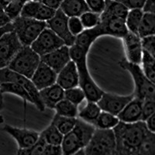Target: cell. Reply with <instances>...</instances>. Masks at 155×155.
<instances>
[{"mask_svg":"<svg viewBox=\"0 0 155 155\" xmlns=\"http://www.w3.org/2000/svg\"><path fill=\"white\" fill-rule=\"evenodd\" d=\"M116 137V154H136L140 143L148 130L145 121L127 124L120 121L113 129Z\"/></svg>","mask_w":155,"mask_h":155,"instance_id":"6da1fadb","label":"cell"},{"mask_svg":"<svg viewBox=\"0 0 155 155\" xmlns=\"http://www.w3.org/2000/svg\"><path fill=\"white\" fill-rule=\"evenodd\" d=\"M71 59L75 63L78 71V85L84 91L85 99L97 102L104 92L92 79L87 66L88 51L74 44L69 48Z\"/></svg>","mask_w":155,"mask_h":155,"instance_id":"7a4b0ae2","label":"cell"},{"mask_svg":"<svg viewBox=\"0 0 155 155\" xmlns=\"http://www.w3.org/2000/svg\"><path fill=\"white\" fill-rule=\"evenodd\" d=\"M95 127L82 120H78L74 128L64 135L61 143L63 154H75L89 143Z\"/></svg>","mask_w":155,"mask_h":155,"instance_id":"3957f363","label":"cell"},{"mask_svg":"<svg viewBox=\"0 0 155 155\" xmlns=\"http://www.w3.org/2000/svg\"><path fill=\"white\" fill-rule=\"evenodd\" d=\"M119 65L123 69L128 71L132 76L135 85L134 97L143 101L145 99H155V84L147 78L140 64L123 59L119 62Z\"/></svg>","mask_w":155,"mask_h":155,"instance_id":"277c9868","label":"cell"},{"mask_svg":"<svg viewBox=\"0 0 155 155\" xmlns=\"http://www.w3.org/2000/svg\"><path fill=\"white\" fill-rule=\"evenodd\" d=\"M116 137L113 129L95 127L89 143L84 148L85 154L112 155L116 153Z\"/></svg>","mask_w":155,"mask_h":155,"instance_id":"5b68a950","label":"cell"},{"mask_svg":"<svg viewBox=\"0 0 155 155\" xmlns=\"http://www.w3.org/2000/svg\"><path fill=\"white\" fill-rule=\"evenodd\" d=\"M13 31L23 46H30L44 29L48 27L47 22L19 16L12 21Z\"/></svg>","mask_w":155,"mask_h":155,"instance_id":"8992f818","label":"cell"},{"mask_svg":"<svg viewBox=\"0 0 155 155\" xmlns=\"http://www.w3.org/2000/svg\"><path fill=\"white\" fill-rule=\"evenodd\" d=\"M40 63L41 56L36 53L30 46H23L11 61L8 68L31 78Z\"/></svg>","mask_w":155,"mask_h":155,"instance_id":"52a82bcc","label":"cell"},{"mask_svg":"<svg viewBox=\"0 0 155 155\" xmlns=\"http://www.w3.org/2000/svg\"><path fill=\"white\" fill-rule=\"evenodd\" d=\"M2 82H15L23 86L30 94L34 101V105L39 111H44L45 107L41 101L39 90L36 88L30 78L5 67L0 69V83Z\"/></svg>","mask_w":155,"mask_h":155,"instance_id":"ba28073f","label":"cell"},{"mask_svg":"<svg viewBox=\"0 0 155 155\" xmlns=\"http://www.w3.org/2000/svg\"><path fill=\"white\" fill-rule=\"evenodd\" d=\"M64 45L65 44L61 39L49 27H46L32 43L30 47L41 57Z\"/></svg>","mask_w":155,"mask_h":155,"instance_id":"9c48e42d","label":"cell"},{"mask_svg":"<svg viewBox=\"0 0 155 155\" xmlns=\"http://www.w3.org/2000/svg\"><path fill=\"white\" fill-rule=\"evenodd\" d=\"M23 45L18 39L16 33H6L0 39V69L8 67Z\"/></svg>","mask_w":155,"mask_h":155,"instance_id":"30bf717a","label":"cell"},{"mask_svg":"<svg viewBox=\"0 0 155 155\" xmlns=\"http://www.w3.org/2000/svg\"><path fill=\"white\" fill-rule=\"evenodd\" d=\"M68 19L61 9L56 10L54 16L47 21L48 27L53 30L55 34L61 39L67 46L74 45L75 37L71 34L68 28Z\"/></svg>","mask_w":155,"mask_h":155,"instance_id":"8fae6325","label":"cell"},{"mask_svg":"<svg viewBox=\"0 0 155 155\" xmlns=\"http://www.w3.org/2000/svg\"><path fill=\"white\" fill-rule=\"evenodd\" d=\"M134 98V95H117L111 93L104 92L97 102L102 111L107 112L117 116L126 105Z\"/></svg>","mask_w":155,"mask_h":155,"instance_id":"7c38bea8","label":"cell"},{"mask_svg":"<svg viewBox=\"0 0 155 155\" xmlns=\"http://www.w3.org/2000/svg\"><path fill=\"white\" fill-rule=\"evenodd\" d=\"M123 39L127 60L131 63L140 64L143 49L142 46V41L140 36L129 31Z\"/></svg>","mask_w":155,"mask_h":155,"instance_id":"4fadbf2b","label":"cell"},{"mask_svg":"<svg viewBox=\"0 0 155 155\" xmlns=\"http://www.w3.org/2000/svg\"><path fill=\"white\" fill-rule=\"evenodd\" d=\"M71 59L69 48L67 45H64L51 53L41 57V61L48 64L49 67L58 74L64 66L68 63Z\"/></svg>","mask_w":155,"mask_h":155,"instance_id":"5bb4252c","label":"cell"},{"mask_svg":"<svg viewBox=\"0 0 155 155\" xmlns=\"http://www.w3.org/2000/svg\"><path fill=\"white\" fill-rule=\"evenodd\" d=\"M2 130L14 138L15 140L17 142L19 149L32 146L37 142L40 137V134L36 131L17 128L9 125H5Z\"/></svg>","mask_w":155,"mask_h":155,"instance_id":"9a60e30c","label":"cell"},{"mask_svg":"<svg viewBox=\"0 0 155 155\" xmlns=\"http://www.w3.org/2000/svg\"><path fill=\"white\" fill-rule=\"evenodd\" d=\"M58 74L51 67L41 61L37 70L30 78L36 88L40 90L56 83Z\"/></svg>","mask_w":155,"mask_h":155,"instance_id":"2e32d148","label":"cell"},{"mask_svg":"<svg viewBox=\"0 0 155 155\" xmlns=\"http://www.w3.org/2000/svg\"><path fill=\"white\" fill-rule=\"evenodd\" d=\"M78 71L77 66L72 60H71L58 73L56 83L63 89L78 86Z\"/></svg>","mask_w":155,"mask_h":155,"instance_id":"e0dca14e","label":"cell"},{"mask_svg":"<svg viewBox=\"0 0 155 155\" xmlns=\"http://www.w3.org/2000/svg\"><path fill=\"white\" fill-rule=\"evenodd\" d=\"M143 102V100L134 97L117 115L120 121L127 124L141 121Z\"/></svg>","mask_w":155,"mask_h":155,"instance_id":"ac0fdd59","label":"cell"},{"mask_svg":"<svg viewBox=\"0 0 155 155\" xmlns=\"http://www.w3.org/2000/svg\"><path fill=\"white\" fill-rule=\"evenodd\" d=\"M39 93L44 107L51 109H54L57 103L64 98V89L57 83L40 90Z\"/></svg>","mask_w":155,"mask_h":155,"instance_id":"d6986e66","label":"cell"},{"mask_svg":"<svg viewBox=\"0 0 155 155\" xmlns=\"http://www.w3.org/2000/svg\"><path fill=\"white\" fill-rule=\"evenodd\" d=\"M101 27L105 35L113 36L118 38H123L129 32L126 21L118 18H111L100 20Z\"/></svg>","mask_w":155,"mask_h":155,"instance_id":"ffe728a7","label":"cell"},{"mask_svg":"<svg viewBox=\"0 0 155 155\" xmlns=\"http://www.w3.org/2000/svg\"><path fill=\"white\" fill-rule=\"evenodd\" d=\"M102 36H104V34L100 24L99 23L95 27L85 29L81 34L76 36L74 44L88 52L92 44L95 42V40Z\"/></svg>","mask_w":155,"mask_h":155,"instance_id":"44dd1931","label":"cell"},{"mask_svg":"<svg viewBox=\"0 0 155 155\" xmlns=\"http://www.w3.org/2000/svg\"><path fill=\"white\" fill-rule=\"evenodd\" d=\"M130 9L121 2L116 0L106 1V8L100 14V20L111 18H118L126 21L127 14Z\"/></svg>","mask_w":155,"mask_h":155,"instance_id":"7402d4cb","label":"cell"},{"mask_svg":"<svg viewBox=\"0 0 155 155\" xmlns=\"http://www.w3.org/2000/svg\"><path fill=\"white\" fill-rule=\"evenodd\" d=\"M60 9L68 17H79L83 13L90 11L85 0H64Z\"/></svg>","mask_w":155,"mask_h":155,"instance_id":"603a6c76","label":"cell"},{"mask_svg":"<svg viewBox=\"0 0 155 155\" xmlns=\"http://www.w3.org/2000/svg\"><path fill=\"white\" fill-rule=\"evenodd\" d=\"M0 90L2 94L10 93L20 97L25 102H29L34 104L30 94L20 85L15 82H2L0 83Z\"/></svg>","mask_w":155,"mask_h":155,"instance_id":"cb8c5ba5","label":"cell"},{"mask_svg":"<svg viewBox=\"0 0 155 155\" xmlns=\"http://www.w3.org/2000/svg\"><path fill=\"white\" fill-rule=\"evenodd\" d=\"M102 112V109L98 103L92 101H88L86 106L78 113V116L81 120L94 125L95 120Z\"/></svg>","mask_w":155,"mask_h":155,"instance_id":"d4e9b609","label":"cell"},{"mask_svg":"<svg viewBox=\"0 0 155 155\" xmlns=\"http://www.w3.org/2000/svg\"><path fill=\"white\" fill-rule=\"evenodd\" d=\"M140 38L155 35V13L144 12L138 30Z\"/></svg>","mask_w":155,"mask_h":155,"instance_id":"484cf974","label":"cell"},{"mask_svg":"<svg viewBox=\"0 0 155 155\" xmlns=\"http://www.w3.org/2000/svg\"><path fill=\"white\" fill-rule=\"evenodd\" d=\"M136 154L155 155V134L147 130L140 143Z\"/></svg>","mask_w":155,"mask_h":155,"instance_id":"4316f807","label":"cell"},{"mask_svg":"<svg viewBox=\"0 0 155 155\" xmlns=\"http://www.w3.org/2000/svg\"><path fill=\"white\" fill-rule=\"evenodd\" d=\"M142 9H130L126 18V25L130 32L138 35V30L143 16Z\"/></svg>","mask_w":155,"mask_h":155,"instance_id":"83f0119b","label":"cell"},{"mask_svg":"<svg viewBox=\"0 0 155 155\" xmlns=\"http://www.w3.org/2000/svg\"><path fill=\"white\" fill-rule=\"evenodd\" d=\"M78 119L75 117H67L56 114L51 124H54L63 135H65L74 127Z\"/></svg>","mask_w":155,"mask_h":155,"instance_id":"f1b7e54d","label":"cell"},{"mask_svg":"<svg viewBox=\"0 0 155 155\" xmlns=\"http://www.w3.org/2000/svg\"><path fill=\"white\" fill-rule=\"evenodd\" d=\"M120 123V120L117 116L102 111L97 120H95L94 126L99 129H113Z\"/></svg>","mask_w":155,"mask_h":155,"instance_id":"f546056e","label":"cell"},{"mask_svg":"<svg viewBox=\"0 0 155 155\" xmlns=\"http://www.w3.org/2000/svg\"><path fill=\"white\" fill-rule=\"evenodd\" d=\"M40 135L45 140L48 144L61 145L64 135L54 124H51Z\"/></svg>","mask_w":155,"mask_h":155,"instance_id":"4dcf8cb0","label":"cell"},{"mask_svg":"<svg viewBox=\"0 0 155 155\" xmlns=\"http://www.w3.org/2000/svg\"><path fill=\"white\" fill-rule=\"evenodd\" d=\"M78 106L64 98L58 102L55 106L54 109L56 114L67 117H76L78 115Z\"/></svg>","mask_w":155,"mask_h":155,"instance_id":"1f68e13d","label":"cell"},{"mask_svg":"<svg viewBox=\"0 0 155 155\" xmlns=\"http://www.w3.org/2000/svg\"><path fill=\"white\" fill-rule=\"evenodd\" d=\"M142 70L147 78L155 84V58L146 51H143L142 56Z\"/></svg>","mask_w":155,"mask_h":155,"instance_id":"d6a6232c","label":"cell"},{"mask_svg":"<svg viewBox=\"0 0 155 155\" xmlns=\"http://www.w3.org/2000/svg\"><path fill=\"white\" fill-rule=\"evenodd\" d=\"M47 142L40 135L39 139L34 144L23 149H18L17 154L19 155H41L43 154L44 149L47 146Z\"/></svg>","mask_w":155,"mask_h":155,"instance_id":"836d02e7","label":"cell"},{"mask_svg":"<svg viewBox=\"0 0 155 155\" xmlns=\"http://www.w3.org/2000/svg\"><path fill=\"white\" fill-rule=\"evenodd\" d=\"M55 12H56L55 9L48 7L46 5L42 3V2H39L34 11L33 19L47 22L54 16Z\"/></svg>","mask_w":155,"mask_h":155,"instance_id":"e575fe53","label":"cell"},{"mask_svg":"<svg viewBox=\"0 0 155 155\" xmlns=\"http://www.w3.org/2000/svg\"><path fill=\"white\" fill-rule=\"evenodd\" d=\"M29 1L30 0H13L4 8L5 14L7 15L12 21L16 17L20 16L23 6Z\"/></svg>","mask_w":155,"mask_h":155,"instance_id":"d590c367","label":"cell"},{"mask_svg":"<svg viewBox=\"0 0 155 155\" xmlns=\"http://www.w3.org/2000/svg\"><path fill=\"white\" fill-rule=\"evenodd\" d=\"M64 98L78 106L85 100V92L80 87H74L64 90Z\"/></svg>","mask_w":155,"mask_h":155,"instance_id":"8d00e7d4","label":"cell"},{"mask_svg":"<svg viewBox=\"0 0 155 155\" xmlns=\"http://www.w3.org/2000/svg\"><path fill=\"white\" fill-rule=\"evenodd\" d=\"M79 18L85 29L95 27L100 23V14L95 13L92 11H88L83 13L79 16Z\"/></svg>","mask_w":155,"mask_h":155,"instance_id":"74e56055","label":"cell"},{"mask_svg":"<svg viewBox=\"0 0 155 155\" xmlns=\"http://www.w3.org/2000/svg\"><path fill=\"white\" fill-rule=\"evenodd\" d=\"M68 28L70 32L74 37L78 36L84 30V27L81 23L80 18L78 16H72L68 19Z\"/></svg>","mask_w":155,"mask_h":155,"instance_id":"f35d334b","label":"cell"},{"mask_svg":"<svg viewBox=\"0 0 155 155\" xmlns=\"http://www.w3.org/2000/svg\"><path fill=\"white\" fill-rule=\"evenodd\" d=\"M153 113H155V99H150L143 100L141 120L145 121Z\"/></svg>","mask_w":155,"mask_h":155,"instance_id":"ab89813d","label":"cell"},{"mask_svg":"<svg viewBox=\"0 0 155 155\" xmlns=\"http://www.w3.org/2000/svg\"><path fill=\"white\" fill-rule=\"evenodd\" d=\"M90 11L101 14L106 8V0H85Z\"/></svg>","mask_w":155,"mask_h":155,"instance_id":"60d3db41","label":"cell"},{"mask_svg":"<svg viewBox=\"0 0 155 155\" xmlns=\"http://www.w3.org/2000/svg\"><path fill=\"white\" fill-rule=\"evenodd\" d=\"M143 49L155 58V35L141 38Z\"/></svg>","mask_w":155,"mask_h":155,"instance_id":"b9f144b4","label":"cell"},{"mask_svg":"<svg viewBox=\"0 0 155 155\" xmlns=\"http://www.w3.org/2000/svg\"><path fill=\"white\" fill-rule=\"evenodd\" d=\"M116 1L124 4L129 9H143L147 0H116Z\"/></svg>","mask_w":155,"mask_h":155,"instance_id":"7bdbcfd3","label":"cell"},{"mask_svg":"<svg viewBox=\"0 0 155 155\" xmlns=\"http://www.w3.org/2000/svg\"><path fill=\"white\" fill-rule=\"evenodd\" d=\"M44 155H61L63 154L61 145L47 144L43 153Z\"/></svg>","mask_w":155,"mask_h":155,"instance_id":"ee69618b","label":"cell"},{"mask_svg":"<svg viewBox=\"0 0 155 155\" xmlns=\"http://www.w3.org/2000/svg\"><path fill=\"white\" fill-rule=\"evenodd\" d=\"M63 1L64 0H42V3L51 9L57 10V9H60V6Z\"/></svg>","mask_w":155,"mask_h":155,"instance_id":"f6af8a7d","label":"cell"},{"mask_svg":"<svg viewBox=\"0 0 155 155\" xmlns=\"http://www.w3.org/2000/svg\"><path fill=\"white\" fill-rule=\"evenodd\" d=\"M142 9L143 12L155 13V0H147Z\"/></svg>","mask_w":155,"mask_h":155,"instance_id":"bcb514c9","label":"cell"},{"mask_svg":"<svg viewBox=\"0 0 155 155\" xmlns=\"http://www.w3.org/2000/svg\"><path fill=\"white\" fill-rule=\"evenodd\" d=\"M147 127L148 130L151 131V132L155 134V113H153L151 116H150L145 120Z\"/></svg>","mask_w":155,"mask_h":155,"instance_id":"7dc6e473","label":"cell"},{"mask_svg":"<svg viewBox=\"0 0 155 155\" xmlns=\"http://www.w3.org/2000/svg\"><path fill=\"white\" fill-rule=\"evenodd\" d=\"M13 30H14V28H13V25H12V22L4 25L2 27H0V39L2 38V36L5 35L6 33L13 31Z\"/></svg>","mask_w":155,"mask_h":155,"instance_id":"c3c4849f","label":"cell"},{"mask_svg":"<svg viewBox=\"0 0 155 155\" xmlns=\"http://www.w3.org/2000/svg\"><path fill=\"white\" fill-rule=\"evenodd\" d=\"M10 22H12V20L9 19L7 15L5 14V12L0 15V27H2L4 25L10 23Z\"/></svg>","mask_w":155,"mask_h":155,"instance_id":"681fc988","label":"cell"},{"mask_svg":"<svg viewBox=\"0 0 155 155\" xmlns=\"http://www.w3.org/2000/svg\"><path fill=\"white\" fill-rule=\"evenodd\" d=\"M12 1H13V0H0V4L5 8V6L9 5Z\"/></svg>","mask_w":155,"mask_h":155,"instance_id":"f907efd6","label":"cell"},{"mask_svg":"<svg viewBox=\"0 0 155 155\" xmlns=\"http://www.w3.org/2000/svg\"><path fill=\"white\" fill-rule=\"evenodd\" d=\"M2 109H3V96H2V93L0 90V113H1Z\"/></svg>","mask_w":155,"mask_h":155,"instance_id":"816d5d0a","label":"cell"},{"mask_svg":"<svg viewBox=\"0 0 155 155\" xmlns=\"http://www.w3.org/2000/svg\"><path fill=\"white\" fill-rule=\"evenodd\" d=\"M5 12V10H4V7L2 6L1 4H0V15L2 14V13H4Z\"/></svg>","mask_w":155,"mask_h":155,"instance_id":"f5cc1de1","label":"cell"},{"mask_svg":"<svg viewBox=\"0 0 155 155\" xmlns=\"http://www.w3.org/2000/svg\"><path fill=\"white\" fill-rule=\"evenodd\" d=\"M34 1H38V2H42V0H34Z\"/></svg>","mask_w":155,"mask_h":155,"instance_id":"db71d44e","label":"cell"},{"mask_svg":"<svg viewBox=\"0 0 155 155\" xmlns=\"http://www.w3.org/2000/svg\"><path fill=\"white\" fill-rule=\"evenodd\" d=\"M106 1H108V0H106Z\"/></svg>","mask_w":155,"mask_h":155,"instance_id":"11a10c76","label":"cell"}]
</instances>
